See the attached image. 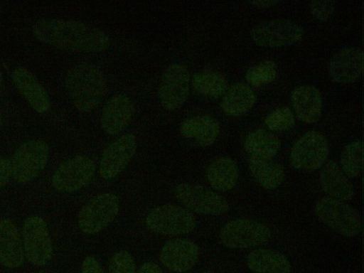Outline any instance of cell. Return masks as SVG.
Masks as SVG:
<instances>
[{
    "instance_id": "1",
    "label": "cell",
    "mask_w": 364,
    "mask_h": 273,
    "mask_svg": "<svg viewBox=\"0 0 364 273\" xmlns=\"http://www.w3.org/2000/svg\"><path fill=\"white\" fill-rule=\"evenodd\" d=\"M33 32L41 42L67 50L101 52L110 44L103 31L78 21L41 20L33 26Z\"/></svg>"
},
{
    "instance_id": "2",
    "label": "cell",
    "mask_w": 364,
    "mask_h": 273,
    "mask_svg": "<svg viewBox=\"0 0 364 273\" xmlns=\"http://www.w3.org/2000/svg\"><path fill=\"white\" fill-rule=\"evenodd\" d=\"M65 85L73 105L83 112H90L98 106L106 89L101 70L87 62L72 67L66 74Z\"/></svg>"
},
{
    "instance_id": "3",
    "label": "cell",
    "mask_w": 364,
    "mask_h": 273,
    "mask_svg": "<svg viewBox=\"0 0 364 273\" xmlns=\"http://www.w3.org/2000/svg\"><path fill=\"white\" fill-rule=\"evenodd\" d=\"M145 223L153 232L174 236L192 232L196 226V220L188 209L165 204L152 209L146 215Z\"/></svg>"
},
{
    "instance_id": "4",
    "label": "cell",
    "mask_w": 364,
    "mask_h": 273,
    "mask_svg": "<svg viewBox=\"0 0 364 273\" xmlns=\"http://www.w3.org/2000/svg\"><path fill=\"white\" fill-rule=\"evenodd\" d=\"M314 210L321 221L343 236L354 237L361 231L358 213L343 200L322 198L316 202Z\"/></svg>"
},
{
    "instance_id": "5",
    "label": "cell",
    "mask_w": 364,
    "mask_h": 273,
    "mask_svg": "<svg viewBox=\"0 0 364 273\" xmlns=\"http://www.w3.org/2000/svg\"><path fill=\"white\" fill-rule=\"evenodd\" d=\"M174 196L185 208L199 214L220 215L230 209L224 197L199 184L180 183L175 188Z\"/></svg>"
},
{
    "instance_id": "6",
    "label": "cell",
    "mask_w": 364,
    "mask_h": 273,
    "mask_svg": "<svg viewBox=\"0 0 364 273\" xmlns=\"http://www.w3.org/2000/svg\"><path fill=\"white\" fill-rule=\"evenodd\" d=\"M270 229L264 224L250 219L229 221L220 229L221 243L230 248H250L267 243L271 238Z\"/></svg>"
},
{
    "instance_id": "7",
    "label": "cell",
    "mask_w": 364,
    "mask_h": 273,
    "mask_svg": "<svg viewBox=\"0 0 364 273\" xmlns=\"http://www.w3.org/2000/svg\"><path fill=\"white\" fill-rule=\"evenodd\" d=\"M119 200L112 193H101L92 198L80 210L78 227L85 234L99 232L114 219Z\"/></svg>"
},
{
    "instance_id": "8",
    "label": "cell",
    "mask_w": 364,
    "mask_h": 273,
    "mask_svg": "<svg viewBox=\"0 0 364 273\" xmlns=\"http://www.w3.org/2000/svg\"><path fill=\"white\" fill-rule=\"evenodd\" d=\"M48 158V146L41 140L24 142L15 151L11 162L14 179L27 183L35 178L45 168Z\"/></svg>"
},
{
    "instance_id": "9",
    "label": "cell",
    "mask_w": 364,
    "mask_h": 273,
    "mask_svg": "<svg viewBox=\"0 0 364 273\" xmlns=\"http://www.w3.org/2000/svg\"><path fill=\"white\" fill-rule=\"evenodd\" d=\"M304 35V28L289 19H274L261 22L253 26L250 36L259 46L278 48L294 44Z\"/></svg>"
},
{
    "instance_id": "10",
    "label": "cell",
    "mask_w": 364,
    "mask_h": 273,
    "mask_svg": "<svg viewBox=\"0 0 364 273\" xmlns=\"http://www.w3.org/2000/svg\"><path fill=\"white\" fill-rule=\"evenodd\" d=\"M328 154V142L323 134L310 131L293 145L289 155L291 166L299 170L315 171L324 164Z\"/></svg>"
},
{
    "instance_id": "11",
    "label": "cell",
    "mask_w": 364,
    "mask_h": 273,
    "mask_svg": "<svg viewBox=\"0 0 364 273\" xmlns=\"http://www.w3.org/2000/svg\"><path fill=\"white\" fill-rule=\"evenodd\" d=\"M95 171L91 159L76 156L58 166L52 176V184L58 191L74 192L87 186L92 181Z\"/></svg>"
},
{
    "instance_id": "12",
    "label": "cell",
    "mask_w": 364,
    "mask_h": 273,
    "mask_svg": "<svg viewBox=\"0 0 364 273\" xmlns=\"http://www.w3.org/2000/svg\"><path fill=\"white\" fill-rule=\"evenodd\" d=\"M190 75L187 67L178 63L168 65L164 70L159 87V97L167 111L180 108L188 98Z\"/></svg>"
},
{
    "instance_id": "13",
    "label": "cell",
    "mask_w": 364,
    "mask_h": 273,
    "mask_svg": "<svg viewBox=\"0 0 364 273\" xmlns=\"http://www.w3.org/2000/svg\"><path fill=\"white\" fill-rule=\"evenodd\" d=\"M23 247L27 259L35 265H44L52 257L53 247L47 225L38 216L28 217L23 223Z\"/></svg>"
},
{
    "instance_id": "14",
    "label": "cell",
    "mask_w": 364,
    "mask_h": 273,
    "mask_svg": "<svg viewBox=\"0 0 364 273\" xmlns=\"http://www.w3.org/2000/svg\"><path fill=\"white\" fill-rule=\"evenodd\" d=\"M136 137L124 134L112 142L103 151L99 165L100 176L106 180L115 178L128 165L136 150Z\"/></svg>"
},
{
    "instance_id": "15",
    "label": "cell",
    "mask_w": 364,
    "mask_h": 273,
    "mask_svg": "<svg viewBox=\"0 0 364 273\" xmlns=\"http://www.w3.org/2000/svg\"><path fill=\"white\" fill-rule=\"evenodd\" d=\"M199 257V247L188 239H173L160 251V261L169 270L185 272L191 269Z\"/></svg>"
},
{
    "instance_id": "16",
    "label": "cell",
    "mask_w": 364,
    "mask_h": 273,
    "mask_svg": "<svg viewBox=\"0 0 364 273\" xmlns=\"http://www.w3.org/2000/svg\"><path fill=\"white\" fill-rule=\"evenodd\" d=\"M331 78L338 83H350L363 74V53L356 47L344 48L338 51L328 64Z\"/></svg>"
},
{
    "instance_id": "17",
    "label": "cell",
    "mask_w": 364,
    "mask_h": 273,
    "mask_svg": "<svg viewBox=\"0 0 364 273\" xmlns=\"http://www.w3.org/2000/svg\"><path fill=\"white\" fill-rule=\"evenodd\" d=\"M134 113V107L130 98L124 94L115 95L103 107L100 120L102 128L108 134H117L129 125Z\"/></svg>"
},
{
    "instance_id": "18",
    "label": "cell",
    "mask_w": 364,
    "mask_h": 273,
    "mask_svg": "<svg viewBox=\"0 0 364 273\" xmlns=\"http://www.w3.org/2000/svg\"><path fill=\"white\" fill-rule=\"evenodd\" d=\"M13 81L30 105L43 114L50 107L49 96L38 79L27 69L18 68L12 73Z\"/></svg>"
},
{
    "instance_id": "19",
    "label": "cell",
    "mask_w": 364,
    "mask_h": 273,
    "mask_svg": "<svg viewBox=\"0 0 364 273\" xmlns=\"http://www.w3.org/2000/svg\"><path fill=\"white\" fill-rule=\"evenodd\" d=\"M20 234L9 219L0 220V263L9 268L20 267L24 261Z\"/></svg>"
},
{
    "instance_id": "20",
    "label": "cell",
    "mask_w": 364,
    "mask_h": 273,
    "mask_svg": "<svg viewBox=\"0 0 364 273\" xmlns=\"http://www.w3.org/2000/svg\"><path fill=\"white\" fill-rule=\"evenodd\" d=\"M291 100L299 120L308 124L318 120L322 112V98L316 87L304 85L296 87L291 93Z\"/></svg>"
},
{
    "instance_id": "21",
    "label": "cell",
    "mask_w": 364,
    "mask_h": 273,
    "mask_svg": "<svg viewBox=\"0 0 364 273\" xmlns=\"http://www.w3.org/2000/svg\"><path fill=\"white\" fill-rule=\"evenodd\" d=\"M319 181L323 191L330 198L347 200L353 196V185L341 167L333 161H328L323 166Z\"/></svg>"
},
{
    "instance_id": "22",
    "label": "cell",
    "mask_w": 364,
    "mask_h": 273,
    "mask_svg": "<svg viewBox=\"0 0 364 273\" xmlns=\"http://www.w3.org/2000/svg\"><path fill=\"white\" fill-rule=\"evenodd\" d=\"M186 138L194 139L203 147L212 145L220 133L218 122L209 115H199L184 120L180 127Z\"/></svg>"
},
{
    "instance_id": "23",
    "label": "cell",
    "mask_w": 364,
    "mask_h": 273,
    "mask_svg": "<svg viewBox=\"0 0 364 273\" xmlns=\"http://www.w3.org/2000/svg\"><path fill=\"white\" fill-rule=\"evenodd\" d=\"M248 267L255 273H291V264L282 253L267 250L256 249L247 257Z\"/></svg>"
},
{
    "instance_id": "24",
    "label": "cell",
    "mask_w": 364,
    "mask_h": 273,
    "mask_svg": "<svg viewBox=\"0 0 364 273\" xmlns=\"http://www.w3.org/2000/svg\"><path fill=\"white\" fill-rule=\"evenodd\" d=\"M256 102V95L252 89L245 83H235L224 93L220 107L230 116L246 114Z\"/></svg>"
},
{
    "instance_id": "25",
    "label": "cell",
    "mask_w": 364,
    "mask_h": 273,
    "mask_svg": "<svg viewBox=\"0 0 364 273\" xmlns=\"http://www.w3.org/2000/svg\"><path fill=\"white\" fill-rule=\"evenodd\" d=\"M239 177L235 162L230 157L223 156L213 161L207 168L206 178L212 188L227 191L235 187Z\"/></svg>"
},
{
    "instance_id": "26",
    "label": "cell",
    "mask_w": 364,
    "mask_h": 273,
    "mask_svg": "<svg viewBox=\"0 0 364 273\" xmlns=\"http://www.w3.org/2000/svg\"><path fill=\"white\" fill-rule=\"evenodd\" d=\"M248 166L255 179L265 189H275L284 180L283 167L272 159L250 156Z\"/></svg>"
},
{
    "instance_id": "27",
    "label": "cell",
    "mask_w": 364,
    "mask_h": 273,
    "mask_svg": "<svg viewBox=\"0 0 364 273\" xmlns=\"http://www.w3.org/2000/svg\"><path fill=\"white\" fill-rule=\"evenodd\" d=\"M280 146V140L276 135L262 129L250 133L244 141L245 150L252 157L273 159Z\"/></svg>"
},
{
    "instance_id": "28",
    "label": "cell",
    "mask_w": 364,
    "mask_h": 273,
    "mask_svg": "<svg viewBox=\"0 0 364 273\" xmlns=\"http://www.w3.org/2000/svg\"><path fill=\"white\" fill-rule=\"evenodd\" d=\"M192 86L198 93L210 98H218L227 90L226 79L219 73L210 70L195 73Z\"/></svg>"
},
{
    "instance_id": "29",
    "label": "cell",
    "mask_w": 364,
    "mask_h": 273,
    "mask_svg": "<svg viewBox=\"0 0 364 273\" xmlns=\"http://www.w3.org/2000/svg\"><path fill=\"white\" fill-rule=\"evenodd\" d=\"M363 144L362 141H354L343 150L341 156V168L346 176L355 178L363 171Z\"/></svg>"
},
{
    "instance_id": "30",
    "label": "cell",
    "mask_w": 364,
    "mask_h": 273,
    "mask_svg": "<svg viewBox=\"0 0 364 273\" xmlns=\"http://www.w3.org/2000/svg\"><path fill=\"white\" fill-rule=\"evenodd\" d=\"M277 66L272 60H264L247 70L245 77L253 86H260L272 82L277 77Z\"/></svg>"
},
{
    "instance_id": "31",
    "label": "cell",
    "mask_w": 364,
    "mask_h": 273,
    "mask_svg": "<svg viewBox=\"0 0 364 273\" xmlns=\"http://www.w3.org/2000/svg\"><path fill=\"white\" fill-rule=\"evenodd\" d=\"M264 124L272 131H287L294 127L295 119L289 107H282L270 112L266 117Z\"/></svg>"
},
{
    "instance_id": "32",
    "label": "cell",
    "mask_w": 364,
    "mask_h": 273,
    "mask_svg": "<svg viewBox=\"0 0 364 273\" xmlns=\"http://www.w3.org/2000/svg\"><path fill=\"white\" fill-rule=\"evenodd\" d=\"M136 264L132 255L119 250L112 257L108 273H135Z\"/></svg>"
},
{
    "instance_id": "33",
    "label": "cell",
    "mask_w": 364,
    "mask_h": 273,
    "mask_svg": "<svg viewBox=\"0 0 364 273\" xmlns=\"http://www.w3.org/2000/svg\"><path fill=\"white\" fill-rule=\"evenodd\" d=\"M336 8L334 1H312L309 9L312 16L320 21H326L331 18Z\"/></svg>"
},
{
    "instance_id": "34",
    "label": "cell",
    "mask_w": 364,
    "mask_h": 273,
    "mask_svg": "<svg viewBox=\"0 0 364 273\" xmlns=\"http://www.w3.org/2000/svg\"><path fill=\"white\" fill-rule=\"evenodd\" d=\"M82 273H105L98 261L92 256L86 257L82 263Z\"/></svg>"
},
{
    "instance_id": "35",
    "label": "cell",
    "mask_w": 364,
    "mask_h": 273,
    "mask_svg": "<svg viewBox=\"0 0 364 273\" xmlns=\"http://www.w3.org/2000/svg\"><path fill=\"white\" fill-rule=\"evenodd\" d=\"M12 176L11 162L0 157V188L4 186Z\"/></svg>"
},
{
    "instance_id": "36",
    "label": "cell",
    "mask_w": 364,
    "mask_h": 273,
    "mask_svg": "<svg viewBox=\"0 0 364 273\" xmlns=\"http://www.w3.org/2000/svg\"><path fill=\"white\" fill-rule=\"evenodd\" d=\"M137 273H163L159 266L154 262L144 263L139 269Z\"/></svg>"
},
{
    "instance_id": "37",
    "label": "cell",
    "mask_w": 364,
    "mask_h": 273,
    "mask_svg": "<svg viewBox=\"0 0 364 273\" xmlns=\"http://www.w3.org/2000/svg\"><path fill=\"white\" fill-rule=\"evenodd\" d=\"M251 4L259 8H266L275 6L279 3L278 1H252L249 2Z\"/></svg>"
},
{
    "instance_id": "38",
    "label": "cell",
    "mask_w": 364,
    "mask_h": 273,
    "mask_svg": "<svg viewBox=\"0 0 364 273\" xmlns=\"http://www.w3.org/2000/svg\"><path fill=\"white\" fill-rule=\"evenodd\" d=\"M2 80H3V77H2L1 73V71H0V86H1V83H2Z\"/></svg>"
},
{
    "instance_id": "39",
    "label": "cell",
    "mask_w": 364,
    "mask_h": 273,
    "mask_svg": "<svg viewBox=\"0 0 364 273\" xmlns=\"http://www.w3.org/2000/svg\"><path fill=\"white\" fill-rule=\"evenodd\" d=\"M1 114H0V124H1Z\"/></svg>"
},
{
    "instance_id": "40",
    "label": "cell",
    "mask_w": 364,
    "mask_h": 273,
    "mask_svg": "<svg viewBox=\"0 0 364 273\" xmlns=\"http://www.w3.org/2000/svg\"><path fill=\"white\" fill-rule=\"evenodd\" d=\"M203 273H213V272H203Z\"/></svg>"
},
{
    "instance_id": "41",
    "label": "cell",
    "mask_w": 364,
    "mask_h": 273,
    "mask_svg": "<svg viewBox=\"0 0 364 273\" xmlns=\"http://www.w3.org/2000/svg\"><path fill=\"white\" fill-rule=\"evenodd\" d=\"M38 273H44V272H38Z\"/></svg>"
}]
</instances>
